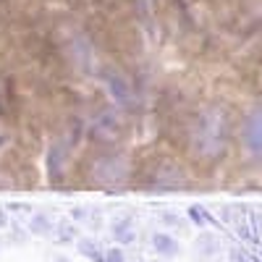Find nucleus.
I'll list each match as a JSON object with an SVG mask.
<instances>
[{
  "label": "nucleus",
  "mask_w": 262,
  "mask_h": 262,
  "mask_svg": "<svg viewBox=\"0 0 262 262\" xmlns=\"http://www.w3.org/2000/svg\"><path fill=\"white\" fill-rule=\"evenodd\" d=\"M259 254H262V252H259Z\"/></svg>",
  "instance_id": "9d476101"
},
{
  "label": "nucleus",
  "mask_w": 262,
  "mask_h": 262,
  "mask_svg": "<svg viewBox=\"0 0 262 262\" xmlns=\"http://www.w3.org/2000/svg\"><path fill=\"white\" fill-rule=\"evenodd\" d=\"M32 231L34 233H48L50 231V217L48 215H37L32 221Z\"/></svg>",
  "instance_id": "423d86ee"
},
{
  "label": "nucleus",
  "mask_w": 262,
  "mask_h": 262,
  "mask_svg": "<svg viewBox=\"0 0 262 262\" xmlns=\"http://www.w3.org/2000/svg\"><path fill=\"white\" fill-rule=\"evenodd\" d=\"M238 149L249 165H262V102L252 105L238 123Z\"/></svg>",
  "instance_id": "f03ea898"
},
{
  "label": "nucleus",
  "mask_w": 262,
  "mask_h": 262,
  "mask_svg": "<svg viewBox=\"0 0 262 262\" xmlns=\"http://www.w3.org/2000/svg\"><path fill=\"white\" fill-rule=\"evenodd\" d=\"M58 238H60V242H71V238H74V228H71V226H60Z\"/></svg>",
  "instance_id": "0eeeda50"
},
{
  "label": "nucleus",
  "mask_w": 262,
  "mask_h": 262,
  "mask_svg": "<svg viewBox=\"0 0 262 262\" xmlns=\"http://www.w3.org/2000/svg\"><path fill=\"white\" fill-rule=\"evenodd\" d=\"M55 262H69V259H55Z\"/></svg>",
  "instance_id": "1a4fd4ad"
},
{
  "label": "nucleus",
  "mask_w": 262,
  "mask_h": 262,
  "mask_svg": "<svg viewBox=\"0 0 262 262\" xmlns=\"http://www.w3.org/2000/svg\"><path fill=\"white\" fill-rule=\"evenodd\" d=\"M196 252H200L202 257H212L217 252V238L210 236V233H202L200 238H196Z\"/></svg>",
  "instance_id": "20e7f679"
},
{
  "label": "nucleus",
  "mask_w": 262,
  "mask_h": 262,
  "mask_svg": "<svg viewBox=\"0 0 262 262\" xmlns=\"http://www.w3.org/2000/svg\"><path fill=\"white\" fill-rule=\"evenodd\" d=\"M233 139V118L223 105H205L189 113L184 142L191 155L202 163H217L226 158Z\"/></svg>",
  "instance_id": "f257e3e1"
},
{
  "label": "nucleus",
  "mask_w": 262,
  "mask_h": 262,
  "mask_svg": "<svg viewBox=\"0 0 262 262\" xmlns=\"http://www.w3.org/2000/svg\"><path fill=\"white\" fill-rule=\"evenodd\" d=\"M152 247H155V252L160 257H176L179 254V242L168 233H155L152 236Z\"/></svg>",
  "instance_id": "7ed1b4c3"
},
{
  "label": "nucleus",
  "mask_w": 262,
  "mask_h": 262,
  "mask_svg": "<svg viewBox=\"0 0 262 262\" xmlns=\"http://www.w3.org/2000/svg\"><path fill=\"white\" fill-rule=\"evenodd\" d=\"M113 236L118 238L121 244H131V242H134V238H137L134 228H131V226H128L126 221H118V223L113 226Z\"/></svg>",
  "instance_id": "39448f33"
},
{
  "label": "nucleus",
  "mask_w": 262,
  "mask_h": 262,
  "mask_svg": "<svg viewBox=\"0 0 262 262\" xmlns=\"http://www.w3.org/2000/svg\"><path fill=\"white\" fill-rule=\"evenodd\" d=\"M3 226H6V215H3V212H0V228H3Z\"/></svg>",
  "instance_id": "6e6552de"
}]
</instances>
